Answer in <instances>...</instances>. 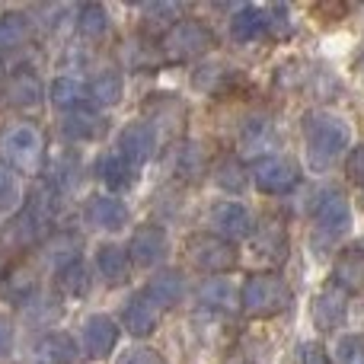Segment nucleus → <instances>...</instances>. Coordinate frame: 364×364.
Returning <instances> with one entry per match:
<instances>
[{
	"instance_id": "nucleus-18",
	"label": "nucleus",
	"mask_w": 364,
	"mask_h": 364,
	"mask_svg": "<svg viewBox=\"0 0 364 364\" xmlns=\"http://www.w3.org/2000/svg\"><path fill=\"white\" fill-rule=\"evenodd\" d=\"M87 220L96 230H122L128 224V208L112 195H96L87 205Z\"/></svg>"
},
{
	"instance_id": "nucleus-30",
	"label": "nucleus",
	"mask_w": 364,
	"mask_h": 364,
	"mask_svg": "<svg viewBox=\"0 0 364 364\" xmlns=\"http://www.w3.org/2000/svg\"><path fill=\"white\" fill-rule=\"evenodd\" d=\"M214 182H218L220 188H227V192H243L246 182H250V176H246L243 164L240 160H224V164L214 170Z\"/></svg>"
},
{
	"instance_id": "nucleus-10",
	"label": "nucleus",
	"mask_w": 364,
	"mask_h": 364,
	"mask_svg": "<svg viewBox=\"0 0 364 364\" xmlns=\"http://www.w3.org/2000/svg\"><path fill=\"white\" fill-rule=\"evenodd\" d=\"M211 227L218 230V237H250L252 233V214L240 201H220L211 208Z\"/></svg>"
},
{
	"instance_id": "nucleus-38",
	"label": "nucleus",
	"mask_w": 364,
	"mask_h": 364,
	"mask_svg": "<svg viewBox=\"0 0 364 364\" xmlns=\"http://www.w3.org/2000/svg\"><path fill=\"white\" fill-rule=\"evenodd\" d=\"M122 364H164V358H160L154 348H134V352L125 355Z\"/></svg>"
},
{
	"instance_id": "nucleus-20",
	"label": "nucleus",
	"mask_w": 364,
	"mask_h": 364,
	"mask_svg": "<svg viewBox=\"0 0 364 364\" xmlns=\"http://www.w3.org/2000/svg\"><path fill=\"white\" fill-rule=\"evenodd\" d=\"M38 364H74L77 361V342L68 333H48L36 342Z\"/></svg>"
},
{
	"instance_id": "nucleus-32",
	"label": "nucleus",
	"mask_w": 364,
	"mask_h": 364,
	"mask_svg": "<svg viewBox=\"0 0 364 364\" xmlns=\"http://www.w3.org/2000/svg\"><path fill=\"white\" fill-rule=\"evenodd\" d=\"M201 304H205V307L230 310L233 307V288L227 282H208L205 288H201Z\"/></svg>"
},
{
	"instance_id": "nucleus-1",
	"label": "nucleus",
	"mask_w": 364,
	"mask_h": 364,
	"mask_svg": "<svg viewBox=\"0 0 364 364\" xmlns=\"http://www.w3.org/2000/svg\"><path fill=\"white\" fill-rule=\"evenodd\" d=\"M304 138H307V154L310 164L316 170H326L336 157L348 147L352 128L346 119H339L336 112H310L304 119Z\"/></svg>"
},
{
	"instance_id": "nucleus-28",
	"label": "nucleus",
	"mask_w": 364,
	"mask_h": 364,
	"mask_svg": "<svg viewBox=\"0 0 364 364\" xmlns=\"http://www.w3.org/2000/svg\"><path fill=\"white\" fill-rule=\"evenodd\" d=\"M208 170V154L201 144H186L179 151V164H176V173L186 182H198L201 176H205Z\"/></svg>"
},
{
	"instance_id": "nucleus-41",
	"label": "nucleus",
	"mask_w": 364,
	"mask_h": 364,
	"mask_svg": "<svg viewBox=\"0 0 364 364\" xmlns=\"http://www.w3.org/2000/svg\"><path fill=\"white\" fill-rule=\"evenodd\" d=\"M0 269H4V262H0Z\"/></svg>"
},
{
	"instance_id": "nucleus-22",
	"label": "nucleus",
	"mask_w": 364,
	"mask_h": 364,
	"mask_svg": "<svg viewBox=\"0 0 364 364\" xmlns=\"http://www.w3.org/2000/svg\"><path fill=\"white\" fill-rule=\"evenodd\" d=\"M122 93H125V80H122V74H115V70H102V74H96L93 83L87 87V96L93 100V106H100V109L119 106Z\"/></svg>"
},
{
	"instance_id": "nucleus-29",
	"label": "nucleus",
	"mask_w": 364,
	"mask_h": 364,
	"mask_svg": "<svg viewBox=\"0 0 364 364\" xmlns=\"http://www.w3.org/2000/svg\"><path fill=\"white\" fill-rule=\"evenodd\" d=\"M77 29H80L83 38L96 42V38H102L109 32V13L100 4H87L80 10V16H77Z\"/></svg>"
},
{
	"instance_id": "nucleus-40",
	"label": "nucleus",
	"mask_w": 364,
	"mask_h": 364,
	"mask_svg": "<svg viewBox=\"0 0 364 364\" xmlns=\"http://www.w3.org/2000/svg\"><path fill=\"white\" fill-rule=\"evenodd\" d=\"M304 364H329L320 346H304Z\"/></svg>"
},
{
	"instance_id": "nucleus-13",
	"label": "nucleus",
	"mask_w": 364,
	"mask_h": 364,
	"mask_svg": "<svg viewBox=\"0 0 364 364\" xmlns=\"http://www.w3.org/2000/svg\"><path fill=\"white\" fill-rule=\"evenodd\" d=\"M166 246H170L166 230H160L157 224L141 227L132 237V262H138L141 269H151V265H157L166 256Z\"/></svg>"
},
{
	"instance_id": "nucleus-15",
	"label": "nucleus",
	"mask_w": 364,
	"mask_h": 364,
	"mask_svg": "<svg viewBox=\"0 0 364 364\" xmlns=\"http://www.w3.org/2000/svg\"><path fill=\"white\" fill-rule=\"evenodd\" d=\"M125 326H128V333L138 336V339H147L151 333H157L160 307L144 294V291H141V294H134L132 301L125 304Z\"/></svg>"
},
{
	"instance_id": "nucleus-5",
	"label": "nucleus",
	"mask_w": 364,
	"mask_h": 364,
	"mask_svg": "<svg viewBox=\"0 0 364 364\" xmlns=\"http://www.w3.org/2000/svg\"><path fill=\"white\" fill-rule=\"evenodd\" d=\"M188 259L198 265L201 272H230L237 265V246L230 240L218 237V233H201V237L188 240Z\"/></svg>"
},
{
	"instance_id": "nucleus-23",
	"label": "nucleus",
	"mask_w": 364,
	"mask_h": 364,
	"mask_svg": "<svg viewBox=\"0 0 364 364\" xmlns=\"http://www.w3.org/2000/svg\"><path fill=\"white\" fill-rule=\"evenodd\" d=\"M96 265H100L102 278H109L112 284L128 282V275H132V259H128L125 250H119L115 243H106L96 250Z\"/></svg>"
},
{
	"instance_id": "nucleus-35",
	"label": "nucleus",
	"mask_w": 364,
	"mask_h": 364,
	"mask_svg": "<svg viewBox=\"0 0 364 364\" xmlns=\"http://www.w3.org/2000/svg\"><path fill=\"white\" fill-rule=\"evenodd\" d=\"M19 205V179L0 166V211H10Z\"/></svg>"
},
{
	"instance_id": "nucleus-39",
	"label": "nucleus",
	"mask_w": 364,
	"mask_h": 364,
	"mask_svg": "<svg viewBox=\"0 0 364 364\" xmlns=\"http://www.w3.org/2000/svg\"><path fill=\"white\" fill-rule=\"evenodd\" d=\"M10 348H13V323H10V316L0 314V358H6Z\"/></svg>"
},
{
	"instance_id": "nucleus-11",
	"label": "nucleus",
	"mask_w": 364,
	"mask_h": 364,
	"mask_svg": "<svg viewBox=\"0 0 364 364\" xmlns=\"http://www.w3.org/2000/svg\"><path fill=\"white\" fill-rule=\"evenodd\" d=\"M333 282L346 294H364V246H348L333 265Z\"/></svg>"
},
{
	"instance_id": "nucleus-34",
	"label": "nucleus",
	"mask_w": 364,
	"mask_h": 364,
	"mask_svg": "<svg viewBox=\"0 0 364 364\" xmlns=\"http://www.w3.org/2000/svg\"><path fill=\"white\" fill-rule=\"evenodd\" d=\"M336 361L339 364H364V339L346 336L336 342Z\"/></svg>"
},
{
	"instance_id": "nucleus-6",
	"label": "nucleus",
	"mask_w": 364,
	"mask_h": 364,
	"mask_svg": "<svg viewBox=\"0 0 364 364\" xmlns=\"http://www.w3.org/2000/svg\"><path fill=\"white\" fill-rule=\"evenodd\" d=\"M252 179H256L259 192L265 195H288L301 182V170L288 157H265L252 166Z\"/></svg>"
},
{
	"instance_id": "nucleus-24",
	"label": "nucleus",
	"mask_w": 364,
	"mask_h": 364,
	"mask_svg": "<svg viewBox=\"0 0 364 364\" xmlns=\"http://www.w3.org/2000/svg\"><path fill=\"white\" fill-rule=\"evenodd\" d=\"M265 29H269V19H265V13L256 10V6H243V10H237L230 19V36L237 38V42H252V38H259Z\"/></svg>"
},
{
	"instance_id": "nucleus-2",
	"label": "nucleus",
	"mask_w": 364,
	"mask_h": 364,
	"mask_svg": "<svg viewBox=\"0 0 364 364\" xmlns=\"http://www.w3.org/2000/svg\"><path fill=\"white\" fill-rule=\"evenodd\" d=\"M294 294H291L288 282L269 272L250 275V282L243 284V310L250 316H278L291 307Z\"/></svg>"
},
{
	"instance_id": "nucleus-25",
	"label": "nucleus",
	"mask_w": 364,
	"mask_h": 364,
	"mask_svg": "<svg viewBox=\"0 0 364 364\" xmlns=\"http://www.w3.org/2000/svg\"><path fill=\"white\" fill-rule=\"evenodd\" d=\"M83 96H87V83H80L70 74H61L55 83H51V102H55V109H61V112L80 109Z\"/></svg>"
},
{
	"instance_id": "nucleus-16",
	"label": "nucleus",
	"mask_w": 364,
	"mask_h": 364,
	"mask_svg": "<svg viewBox=\"0 0 364 364\" xmlns=\"http://www.w3.org/2000/svg\"><path fill=\"white\" fill-rule=\"evenodd\" d=\"M61 132L74 141H96L106 134V119H102L96 109L80 106V109H74V112H64Z\"/></svg>"
},
{
	"instance_id": "nucleus-26",
	"label": "nucleus",
	"mask_w": 364,
	"mask_h": 364,
	"mask_svg": "<svg viewBox=\"0 0 364 364\" xmlns=\"http://www.w3.org/2000/svg\"><path fill=\"white\" fill-rule=\"evenodd\" d=\"M100 179L106 182L109 188H115V192H122V188L132 186L134 179V166L128 164L122 154H106V157L100 160Z\"/></svg>"
},
{
	"instance_id": "nucleus-3",
	"label": "nucleus",
	"mask_w": 364,
	"mask_h": 364,
	"mask_svg": "<svg viewBox=\"0 0 364 364\" xmlns=\"http://www.w3.org/2000/svg\"><path fill=\"white\" fill-rule=\"evenodd\" d=\"M42 151H45L42 132L36 125H29V122H16V125H10L0 134V154L19 173H36L38 164H42Z\"/></svg>"
},
{
	"instance_id": "nucleus-12",
	"label": "nucleus",
	"mask_w": 364,
	"mask_h": 364,
	"mask_svg": "<svg viewBox=\"0 0 364 364\" xmlns=\"http://www.w3.org/2000/svg\"><path fill=\"white\" fill-rule=\"evenodd\" d=\"M278 147V132L269 119H250L240 132V154L243 157H259L265 160V154H272Z\"/></svg>"
},
{
	"instance_id": "nucleus-7",
	"label": "nucleus",
	"mask_w": 364,
	"mask_h": 364,
	"mask_svg": "<svg viewBox=\"0 0 364 364\" xmlns=\"http://www.w3.org/2000/svg\"><path fill=\"white\" fill-rule=\"evenodd\" d=\"M157 151V132H154L147 122H128L122 128L119 138V154L128 160L132 166H144L147 160Z\"/></svg>"
},
{
	"instance_id": "nucleus-8",
	"label": "nucleus",
	"mask_w": 364,
	"mask_h": 364,
	"mask_svg": "<svg viewBox=\"0 0 364 364\" xmlns=\"http://www.w3.org/2000/svg\"><path fill=\"white\" fill-rule=\"evenodd\" d=\"M352 224V205L342 192H329L316 208V233L323 240H336L348 230Z\"/></svg>"
},
{
	"instance_id": "nucleus-17",
	"label": "nucleus",
	"mask_w": 364,
	"mask_h": 364,
	"mask_svg": "<svg viewBox=\"0 0 364 364\" xmlns=\"http://www.w3.org/2000/svg\"><path fill=\"white\" fill-rule=\"evenodd\" d=\"M6 102L16 109H36L42 102V80L36 70L19 68L13 70L10 83H6Z\"/></svg>"
},
{
	"instance_id": "nucleus-36",
	"label": "nucleus",
	"mask_w": 364,
	"mask_h": 364,
	"mask_svg": "<svg viewBox=\"0 0 364 364\" xmlns=\"http://www.w3.org/2000/svg\"><path fill=\"white\" fill-rule=\"evenodd\" d=\"M147 16L157 19L160 26H173V19L179 16V6L176 4H151L147 6Z\"/></svg>"
},
{
	"instance_id": "nucleus-33",
	"label": "nucleus",
	"mask_w": 364,
	"mask_h": 364,
	"mask_svg": "<svg viewBox=\"0 0 364 364\" xmlns=\"http://www.w3.org/2000/svg\"><path fill=\"white\" fill-rule=\"evenodd\" d=\"M256 246L262 252H269V256H275V259H282L284 256V230L272 220V224H265L262 227V233L256 237Z\"/></svg>"
},
{
	"instance_id": "nucleus-4",
	"label": "nucleus",
	"mask_w": 364,
	"mask_h": 364,
	"mask_svg": "<svg viewBox=\"0 0 364 364\" xmlns=\"http://www.w3.org/2000/svg\"><path fill=\"white\" fill-rule=\"evenodd\" d=\"M211 45H214V36L205 23H198V19H176L166 29L160 48L173 61H192V58H201L205 51H211Z\"/></svg>"
},
{
	"instance_id": "nucleus-9",
	"label": "nucleus",
	"mask_w": 364,
	"mask_h": 364,
	"mask_svg": "<svg viewBox=\"0 0 364 364\" xmlns=\"http://www.w3.org/2000/svg\"><path fill=\"white\" fill-rule=\"evenodd\" d=\"M80 339H83V352H87L90 358H106L115 348V342H119V326H115V320L96 314V316H90V320H83Z\"/></svg>"
},
{
	"instance_id": "nucleus-27",
	"label": "nucleus",
	"mask_w": 364,
	"mask_h": 364,
	"mask_svg": "<svg viewBox=\"0 0 364 364\" xmlns=\"http://www.w3.org/2000/svg\"><path fill=\"white\" fill-rule=\"evenodd\" d=\"M26 36H29V19H26V13H19V10L0 13V51L23 45Z\"/></svg>"
},
{
	"instance_id": "nucleus-21",
	"label": "nucleus",
	"mask_w": 364,
	"mask_h": 364,
	"mask_svg": "<svg viewBox=\"0 0 364 364\" xmlns=\"http://www.w3.org/2000/svg\"><path fill=\"white\" fill-rule=\"evenodd\" d=\"M348 307H346V294L339 288H329L316 297L314 304V320L320 329H339L342 320H346Z\"/></svg>"
},
{
	"instance_id": "nucleus-37",
	"label": "nucleus",
	"mask_w": 364,
	"mask_h": 364,
	"mask_svg": "<svg viewBox=\"0 0 364 364\" xmlns=\"http://www.w3.org/2000/svg\"><path fill=\"white\" fill-rule=\"evenodd\" d=\"M346 173H348V176H352L355 182H361V186H364V144H358L352 154H348Z\"/></svg>"
},
{
	"instance_id": "nucleus-19",
	"label": "nucleus",
	"mask_w": 364,
	"mask_h": 364,
	"mask_svg": "<svg viewBox=\"0 0 364 364\" xmlns=\"http://www.w3.org/2000/svg\"><path fill=\"white\" fill-rule=\"evenodd\" d=\"M144 294L151 297V301L157 304L160 310L176 307V304L182 301V294H186V282H182V272H179V269H166V272H160V275H154L151 284L144 288Z\"/></svg>"
},
{
	"instance_id": "nucleus-14",
	"label": "nucleus",
	"mask_w": 364,
	"mask_h": 364,
	"mask_svg": "<svg viewBox=\"0 0 364 364\" xmlns=\"http://www.w3.org/2000/svg\"><path fill=\"white\" fill-rule=\"evenodd\" d=\"M45 220H48V211H38V208H26V211H19L16 220H10V224L4 227V243L13 246V250H26V246H32L38 240V233H42Z\"/></svg>"
},
{
	"instance_id": "nucleus-31",
	"label": "nucleus",
	"mask_w": 364,
	"mask_h": 364,
	"mask_svg": "<svg viewBox=\"0 0 364 364\" xmlns=\"http://www.w3.org/2000/svg\"><path fill=\"white\" fill-rule=\"evenodd\" d=\"M87 288H90L87 269H83L80 262H68V265H64V269H61V291H64V294L80 297V294H87Z\"/></svg>"
}]
</instances>
